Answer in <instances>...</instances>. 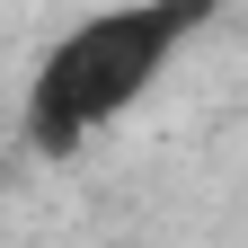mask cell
Listing matches in <instances>:
<instances>
[{"label": "cell", "mask_w": 248, "mask_h": 248, "mask_svg": "<svg viewBox=\"0 0 248 248\" xmlns=\"http://www.w3.org/2000/svg\"><path fill=\"white\" fill-rule=\"evenodd\" d=\"M213 9H231V0H124V9L80 18L71 36L45 53L36 89H27V142L36 151H71L80 133H98L107 115H124Z\"/></svg>", "instance_id": "cell-1"}]
</instances>
